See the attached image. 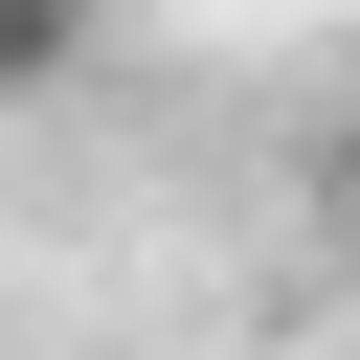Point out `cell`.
Wrapping results in <instances>:
<instances>
[{"instance_id": "1", "label": "cell", "mask_w": 360, "mask_h": 360, "mask_svg": "<svg viewBox=\"0 0 360 360\" xmlns=\"http://www.w3.org/2000/svg\"><path fill=\"white\" fill-rule=\"evenodd\" d=\"M68 68H90V0H0V112H45Z\"/></svg>"}, {"instance_id": "2", "label": "cell", "mask_w": 360, "mask_h": 360, "mask_svg": "<svg viewBox=\"0 0 360 360\" xmlns=\"http://www.w3.org/2000/svg\"><path fill=\"white\" fill-rule=\"evenodd\" d=\"M315 180H338V225H360V112H338V158H315Z\"/></svg>"}]
</instances>
